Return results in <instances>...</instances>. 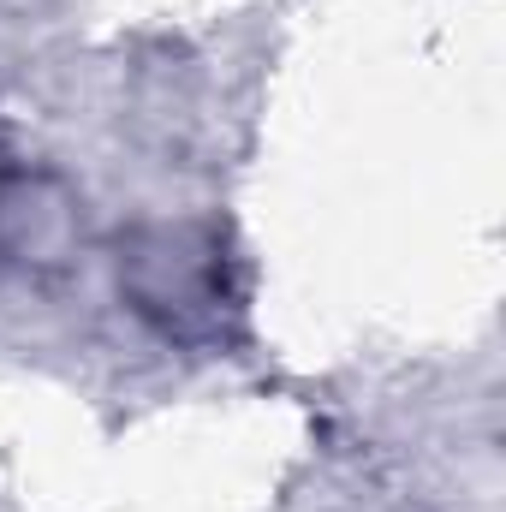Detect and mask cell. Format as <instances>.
I'll return each instance as SVG.
<instances>
[{
  "label": "cell",
  "mask_w": 506,
  "mask_h": 512,
  "mask_svg": "<svg viewBox=\"0 0 506 512\" xmlns=\"http://www.w3.org/2000/svg\"><path fill=\"white\" fill-rule=\"evenodd\" d=\"M114 280L137 322L161 340L209 352L245 334V262L221 221L155 215L114 239Z\"/></svg>",
  "instance_id": "1"
},
{
  "label": "cell",
  "mask_w": 506,
  "mask_h": 512,
  "mask_svg": "<svg viewBox=\"0 0 506 512\" xmlns=\"http://www.w3.org/2000/svg\"><path fill=\"white\" fill-rule=\"evenodd\" d=\"M78 227V197L54 173L24 167L0 143V268L60 262L78 245Z\"/></svg>",
  "instance_id": "2"
}]
</instances>
